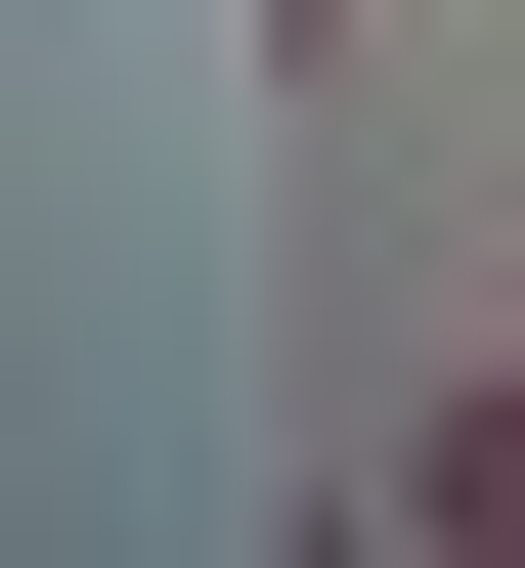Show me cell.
Here are the masks:
<instances>
[{"instance_id":"6da1fadb","label":"cell","mask_w":525,"mask_h":568,"mask_svg":"<svg viewBox=\"0 0 525 568\" xmlns=\"http://www.w3.org/2000/svg\"><path fill=\"white\" fill-rule=\"evenodd\" d=\"M394 525H438V568H525V394H438V437H394Z\"/></svg>"}]
</instances>
